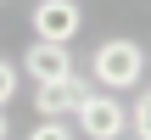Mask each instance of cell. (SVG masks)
<instances>
[{
  "mask_svg": "<svg viewBox=\"0 0 151 140\" xmlns=\"http://www.w3.org/2000/svg\"><path fill=\"white\" fill-rule=\"evenodd\" d=\"M84 28V11H78V0H39L34 6V39H73Z\"/></svg>",
  "mask_w": 151,
  "mask_h": 140,
  "instance_id": "cell-5",
  "label": "cell"
},
{
  "mask_svg": "<svg viewBox=\"0 0 151 140\" xmlns=\"http://www.w3.org/2000/svg\"><path fill=\"white\" fill-rule=\"evenodd\" d=\"M22 73H28L34 84H56V79L73 73V56H67L62 39H34V45L22 51Z\"/></svg>",
  "mask_w": 151,
  "mask_h": 140,
  "instance_id": "cell-4",
  "label": "cell"
},
{
  "mask_svg": "<svg viewBox=\"0 0 151 140\" xmlns=\"http://www.w3.org/2000/svg\"><path fill=\"white\" fill-rule=\"evenodd\" d=\"M134 140H151V90L134 101Z\"/></svg>",
  "mask_w": 151,
  "mask_h": 140,
  "instance_id": "cell-7",
  "label": "cell"
},
{
  "mask_svg": "<svg viewBox=\"0 0 151 140\" xmlns=\"http://www.w3.org/2000/svg\"><path fill=\"white\" fill-rule=\"evenodd\" d=\"M90 79L101 90H134L146 79V45H134V39H101L95 56H90Z\"/></svg>",
  "mask_w": 151,
  "mask_h": 140,
  "instance_id": "cell-1",
  "label": "cell"
},
{
  "mask_svg": "<svg viewBox=\"0 0 151 140\" xmlns=\"http://www.w3.org/2000/svg\"><path fill=\"white\" fill-rule=\"evenodd\" d=\"M73 123H78V135H90V140H123L129 112H123V101H118V95H95V90H90V95L78 101Z\"/></svg>",
  "mask_w": 151,
  "mask_h": 140,
  "instance_id": "cell-2",
  "label": "cell"
},
{
  "mask_svg": "<svg viewBox=\"0 0 151 140\" xmlns=\"http://www.w3.org/2000/svg\"><path fill=\"white\" fill-rule=\"evenodd\" d=\"M17 73H22V67H17V62H6V56H0V107H6V101H11V95H17Z\"/></svg>",
  "mask_w": 151,
  "mask_h": 140,
  "instance_id": "cell-8",
  "label": "cell"
},
{
  "mask_svg": "<svg viewBox=\"0 0 151 140\" xmlns=\"http://www.w3.org/2000/svg\"><path fill=\"white\" fill-rule=\"evenodd\" d=\"M28 140H78V135H73V123H67V118H39Z\"/></svg>",
  "mask_w": 151,
  "mask_h": 140,
  "instance_id": "cell-6",
  "label": "cell"
},
{
  "mask_svg": "<svg viewBox=\"0 0 151 140\" xmlns=\"http://www.w3.org/2000/svg\"><path fill=\"white\" fill-rule=\"evenodd\" d=\"M0 140H11V118H6V107H0Z\"/></svg>",
  "mask_w": 151,
  "mask_h": 140,
  "instance_id": "cell-9",
  "label": "cell"
},
{
  "mask_svg": "<svg viewBox=\"0 0 151 140\" xmlns=\"http://www.w3.org/2000/svg\"><path fill=\"white\" fill-rule=\"evenodd\" d=\"M84 95H90V79L67 73V79H56V84H34V112H39V118H73Z\"/></svg>",
  "mask_w": 151,
  "mask_h": 140,
  "instance_id": "cell-3",
  "label": "cell"
}]
</instances>
